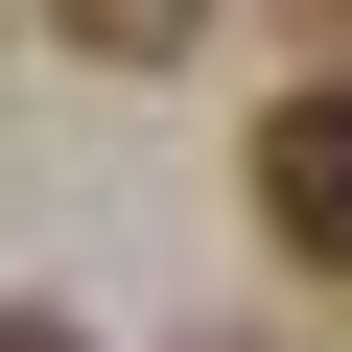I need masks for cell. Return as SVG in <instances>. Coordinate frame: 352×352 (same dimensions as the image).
<instances>
[{
	"label": "cell",
	"instance_id": "cell-1",
	"mask_svg": "<svg viewBox=\"0 0 352 352\" xmlns=\"http://www.w3.org/2000/svg\"><path fill=\"white\" fill-rule=\"evenodd\" d=\"M258 235H282V258H305V282H352V71H329V94H282V118H258Z\"/></svg>",
	"mask_w": 352,
	"mask_h": 352
},
{
	"label": "cell",
	"instance_id": "cell-2",
	"mask_svg": "<svg viewBox=\"0 0 352 352\" xmlns=\"http://www.w3.org/2000/svg\"><path fill=\"white\" fill-rule=\"evenodd\" d=\"M47 24H71L94 71H164V47H188V24H212V0H47Z\"/></svg>",
	"mask_w": 352,
	"mask_h": 352
},
{
	"label": "cell",
	"instance_id": "cell-3",
	"mask_svg": "<svg viewBox=\"0 0 352 352\" xmlns=\"http://www.w3.org/2000/svg\"><path fill=\"white\" fill-rule=\"evenodd\" d=\"M0 352H71V329H47V305H0Z\"/></svg>",
	"mask_w": 352,
	"mask_h": 352
},
{
	"label": "cell",
	"instance_id": "cell-4",
	"mask_svg": "<svg viewBox=\"0 0 352 352\" xmlns=\"http://www.w3.org/2000/svg\"><path fill=\"white\" fill-rule=\"evenodd\" d=\"M305 24H329V47H352V0H305Z\"/></svg>",
	"mask_w": 352,
	"mask_h": 352
}]
</instances>
